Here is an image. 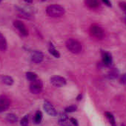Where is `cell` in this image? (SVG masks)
Returning a JSON list of instances; mask_svg holds the SVG:
<instances>
[{"label":"cell","mask_w":126,"mask_h":126,"mask_svg":"<svg viewBox=\"0 0 126 126\" xmlns=\"http://www.w3.org/2000/svg\"><path fill=\"white\" fill-rule=\"evenodd\" d=\"M102 1L106 5H108V6H109V7L111 6V3H110V2L109 1V0H102Z\"/></svg>","instance_id":"cell-26"},{"label":"cell","mask_w":126,"mask_h":126,"mask_svg":"<svg viewBox=\"0 0 126 126\" xmlns=\"http://www.w3.org/2000/svg\"><path fill=\"white\" fill-rule=\"evenodd\" d=\"M120 82L122 84H126V74H123L120 78Z\"/></svg>","instance_id":"cell-25"},{"label":"cell","mask_w":126,"mask_h":126,"mask_svg":"<svg viewBox=\"0 0 126 126\" xmlns=\"http://www.w3.org/2000/svg\"><path fill=\"white\" fill-rule=\"evenodd\" d=\"M1 80L2 81L3 83L8 85H11L14 83V79L11 77H8V76H2L1 77Z\"/></svg>","instance_id":"cell-14"},{"label":"cell","mask_w":126,"mask_h":126,"mask_svg":"<svg viewBox=\"0 0 126 126\" xmlns=\"http://www.w3.org/2000/svg\"><path fill=\"white\" fill-rule=\"evenodd\" d=\"M26 78L28 80H30V81L32 82V81L36 79L37 75L35 73H33V72H28V73H26Z\"/></svg>","instance_id":"cell-19"},{"label":"cell","mask_w":126,"mask_h":126,"mask_svg":"<svg viewBox=\"0 0 126 126\" xmlns=\"http://www.w3.org/2000/svg\"><path fill=\"white\" fill-rule=\"evenodd\" d=\"M42 82L39 79H35L31 82L30 85V91L33 94H38L41 93L42 90Z\"/></svg>","instance_id":"cell-4"},{"label":"cell","mask_w":126,"mask_h":126,"mask_svg":"<svg viewBox=\"0 0 126 126\" xmlns=\"http://www.w3.org/2000/svg\"><path fill=\"white\" fill-rule=\"evenodd\" d=\"M77 109V107L76 105H70V106L67 107V108H65V111L68 112V113H71V112L76 111Z\"/></svg>","instance_id":"cell-22"},{"label":"cell","mask_w":126,"mask_h":126,"mask_svg":"<svg viewBox=\"0 0 126 126\" xmlns=\"http://www.w3.org/2000/svg\"><path fill=\"white\" fill-rule=\"evenodd\" d=\"M65 45H66L68 50L69 51H71V53H75V54L79 53L82 50V47L81 43L74 39H68L65 42Z\"/></svg>","instance_id":"cell-2"},{"label":"cell","mask_w":126,"mask_h":126,"mask_svg":"<svg viewBox=\"0 0 126 126\" xmlns=\"http://www.w3.org/2000/svg\"><path fill=\"white\" fill-rule=\"evenodd\" d=\"M65 8L59 5H51L46 8V13L51 17H60L64 15Z\"/></svg>","instance_id":"cell-1"},{"label":"cell","mask_w":126,"mask_h":126,"mask_svg":"<svg viewBox=\"0 0 126 126\" xmlns=\"http://www.w3.org/2000/svg\"><path fill=\"white\" fill-rule=\"evenodd\" d=\"M14 25L19 31V33L22 36H28V31L26 26L21 21H19V20H15L14 22Z\"/></svg>","instance_id":"cell-7"},{"label":"cell","mask_w":126,"mask_h":126,"mask_svg":"<svg viewBox=\"0 0 126 126\" xmlns=\"http://www.w3.org/2000/svg\"><path fill=\"white\" fill-rule=\"evenodd\" d=\"M50 83L55 87H62L66 84V79L62 77L55 76L50 78Z\"/></svg>","instance_id":"cell-5"},{"label":"cell","mask_w":126,"mask_h":126,"mask_svg":"<svg viewBox=\"0 0 126 126\" xmlns=\"http://www.w3.org/2000/svg\"><path fill=\"white\" fill-rule=\"evenodd\" d=\"M91 34L96 39H102L105 36V32L101 27L96 25H94L90 28Z\"/></svg>","instance_id":"cell-3"},{"label":"cell","mask_w":126,"mask_h":126,"mask_svg":"<svg viewBox=\"0 0 126 126\" xmlns=\"http://www.w3.org/2000/svg\"><path fill=\"white\" fill-rule=\"evenodd\" d=\"M6 119H7V120H8L9 122H11V123H15V122H16L17 120H18V117H17L16 115L13 114V113L8 114Z\"/></svg>","instance_id":"cell-18"},{"label":"cell","mask_w":126,"mask_h":126,"mask_svg":"<svg viewBox=\"0 0 126 126\" xmlns=\"http://www.w3.org/2000/svg\"><path fill=\"white\" fill-rule=\"evenodd\" d=\"M119 75V72L116 70H112L109 72L108 77L109 79H116Z\"/></svg>","instance_id":"cell-20"},{"label":"cell","mask_w":126,"mask_h":126,"mask_svg":"<svg viewBox=\"0 0 126 126\" xmlns=\"http://www.w3.org/2000/svg\"><path fill=\"white\" fill-rule=\"evenodd\" d=\"M10 104V99L6 95L0 96V112H3L9 108Z\"/></svg>","instance_id":"cell-6"},{"label":"cell","mask_w":126,"mask_h":126,"mask_svg":"<svg viewBox=\"0 0 126 126\" xmlns=\"http://www.w3.org/2000/svg\"><path fill=\"white\" fill-rule=\"evenodd\" d=\"M25 1L28 3H31L32 2V0H25Z\"/></svg>","instance_id":"cell-27"},{"label":"cell","mask_w":126,"mask_h":126,"mask_svg":"<svg viewBox=\"0 0 126 126\" xmlns=\"http://www.w3.org/2000/svg\"><path fill=\"white\" fill-rule=\"evenodd\" d=\"M80 98H82V95H79V96H78V98H77V99H78V100H80V99H81Z\"/></svg>","instance_id":"cell-28"},{"label":"cell","mask_w":126,"mask_h":126,"mask_svg":"<svg viewBox=\"0 0 126 126\" xmlns=\"http://www.w3.org/2000/svg\"><path fill=\"white\" fill-rule=\"evenodd\" d=\"M42 119V112L39 111V110L36 111V114L34 116V118H33L34 123L35 124H39V123L41 122Z\"/></svg>","instance_id":"cell-16"},{"label":"cell","mask_w":126,"mask_h":126,"mask_svg":"<svg viewBox=\"0 0 126 126\" xmlns=\"http://www.w3.org/2000/svg\"><path fill=\"white\" fill-rule=\"evenodd\" d=\"M1 1H2V0H0V2H1Z\"/></svg>","instance_id":"cell-30"},{"label":"cell","mask_w":126,"mask_h":126,"mask_svg":"<svg viewBox=\"0 0 126 126\" xmlns=\"http://www.w3.org/2000/svg\"><path fill=\"white\" fill-rule=\"evenodd\" d=\"M49 52L50 54H52L54 57L56 58H59L60 56L59 53L56 50V48L53 46L52 44H50V47H49Z\"/></svg>","instance_id":"cell-17"},{"label":"cell","mask_w":126,"mask_h":126,"mask_svg":"<svg viewBox=\"0 0 126 126\" xmlns=\"http://www.w3.org/2000/svg\"><path fill=\"white\" fill-rule=\"evenodd\" d=\"M70 122L72 125H74V126H78V121L74 119V118H71L70 119Z\"/></svg>","instance_id":"cell-24"},{"label":"cell","mask_w":126,"mask_h":126,"mask_svg":"<svg viewBox=\"0 0 126 126\" xmlns=\"http://www.w3.org/2000/svg\"><path fill=\"white\" fill-rule=\"evenodd\" d=\"M85 3L88 8L92 9L97 8L100 5L99 0H85Z\"/></svg>","instance_id":"cell-12"},{"label":"cell","mask_w":126,"mask_h":126,"mask_svg":"<svg viewBox=\"0 0 126 126\" xmlns=\"http://www.w3.org/2000/svg\"><path fill=\"white\" fill-rule=\"evenodd\" d=\"M7 49V42L5 36L0 33V50L5 51Z\"/></svg>","instance_id":"cell-13"},{"label":"cell","mask_w":126,"mask_h":126,"mask_svg":"<svg viewBox=\"0 0 126 126\" xmlns=\"http://www.w3.org/2000/svg\"><path fill=\"white\" fill-rule=\"evenodd\" d=\"M105 116H106L107 119H108L110 124L112 126H116V120L114 119L113 115L111 113H110V112H105Z\"/></svg>","instance_id":"cell-15"},{"label":"cell","mask_w":126,"mask_h":126,"mask_svg":"<svg viewBox=\"0 0 126 126\" xmlns=\"http://www.w3.org/2000/svg\"><path fill=\"white\" fill-rule=\"evenodd\" d=\"M119 5L120 8H121L125 13H126V2H120L119 3Z\"/></svg>","instance_id":"cell-23"},{"label":"cell","mask_w":126,"mask_h":126,"mask_svg":"<svg viewBox=\"0 0 126 126\" xmlns=\"http://www.w3.org/2000/svg\"><path fill=\"white\" fill-rule=\"evenodd\" d=\"M43 108H44V110H45V112L48 115L52 116H55L57 115V112H56V109L49 102L45 101L44 105H43Z\"/></svg>","instance_id":"cell-8"},{"label":"cell","mask_w":126,"mask_h":126,"mask_svg":"<svg viewBox=\"0 0 126 126\" xmlns=\"http://www.w3.org/2000/svg\"><path fill=\"white\" fill-rule=\"evenodd\" d=\"M122 126H125V125H122Z\"/></svg>","instance_id":"cell-29"},{"label":"cell","mask_w":126,"mask_h":126,"mask_svg":"<svg viewBox=\"0 0 126 126\" xmlns=\"http://www.w3.org/2000/svg\"><path fill=\"white\" fill-rule=\"evenodd\" d=\"M28 123H29L28 116L26 115V116H25L22 119V120H21V125L22 126H28Z\"/></svg>","instance_id":"cell-21"},{"label":"cell","mask_w":126,"mask_h":126,"mask_svg":"<svg viewBox=\"0 0 126 126\" xmlns=\"http://www.w3.org/2000/svg\"><path fill=\"white\" fill-rule=\"evenodd\" d=\"M102 62L105 65H107V66L110 65L111 62H112V57L109 53L103 51L102 53Z\"/></svg>","instance_id":"cell-11"},{"label":"cell","mask_w":126,"mask_h":126,"mask_svg":"<svg viewBox=\"0 0 126 126\" xmlns=\"http://www.w3.org/2000/svg\"><path fill=\"white\" fill-rule=\"evenodd\" d=\"M59 125L61 126H72L71 123L70 122V119H68V116L65 113H61L59 119Z\"/></svg>","instance_id":"cell-10"},{"label":"cell","mask_w":126,"mask_h":126,"mask_svg":"<svg viewBox=\"0 0 126 126\" xmlns=\"http://www.w3.org/2000/svg\"><path fill=\"white\" fill-rule=\"evenodd\" d=\"M44 56L43 53L41 51L39 50H34L31 53V60L36 64H39V63L42 62L43 60Z\"/></svg>","instance_id":"cell-9"}]
</instances>
